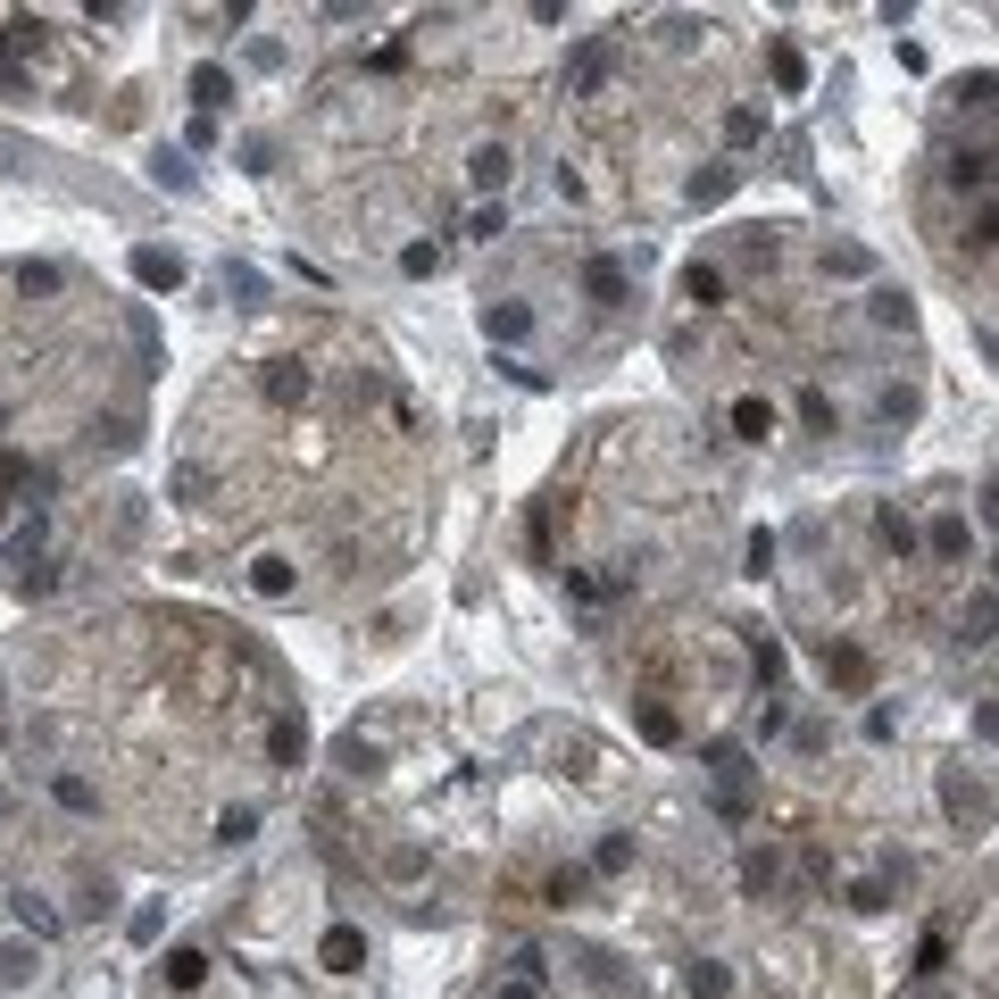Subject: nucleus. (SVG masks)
I'll return each mask as SVG.
<instances>
[{
    "mask_svg": "<svg viewBox=\"0 0 999 999\" xmlns=\"http://www.w3.org/2000/svg\"><path fill=\"white\" fill-rule=\"evenodd\" d=\"M226 93H234L226 67H200V76H192V100H200V109H226Z\"/></svg>",
    "mask_w": 999,
    "mask_h": 999,
    "instance_id": "1",
    "label": "nucleus"
},
{
    "mask_svg": "<svg viewBox=\"0 0 999 999\" xmlns=\"http://www.w3.org/2000/svg\"><path fill=\"white\" fill-rule=\"evenodd\" d=\"M475 184H509V151H500V142L475 151Z\"/></svg>",
    "mask_w": 999,
    "mask_h": 999,
    "instance_id": "2",
    "label": "nucleus"
},
{
    "mask_svg": "<svg viewBox=\"0 0 999 999\" xmlns=\"http://www.w3.org/2000/svg\"><path fill=\"white\" fill-rule=\"evenodd\" d=\"M734 175H741L734 159H717V175H699V184H692V200H725V192H734Z\"/></svg>",
    "mask_w": 999,
    "mask_h": 999,
    "instance_id": "3",
    "label": "nucleus"
},
{
    "mask_svg": "<svg viewBox=\"0 0 999 999\" xmlns=\"http://www.w3.org/2000/svg\"><path fill=\"white\" fill-rule=\"evenodd\" d=\"M133 275H142V283H175V275H184V267H175L167 250H142V259H133Z\"/></svg>",
    "mask_w": 999,
    "mask_h": 999,
    "instance_id": "4",
    "label": "nucleus"
},
{
    "mask_svg": "<svg viewBox=\"0 0 999 999\" xmlns=\"http://www.w3.org/2000/svg\"><path fill=\"white\" fill-rule=\"evenodd\" d=\"M200 966H208L200 949H175V958H167V982H175V991H192V982H200Z\"/></svg>",
    "mask_w": 999,
    "mask_h": 999,
    "instance_id": "5",
    "label": "nucleus"
},
{
    "mask_svg": "<svg viewBox=\"0 0 999 999\" xmlns=\"http://www.w3.org/2000/svg\"><path fill=\"white\" fill-rule=\"evenodd\" d=\"M734 425H741V434H774V409H767V400H741Z\"/></svg>",
    "mask_w": 999,
    "mask_h": 999,
    "instance_id": "6",
    "label": "nucleus"
},
{
    "mask_svg": "<svg viewBox=\"0 0 999 999\" xmlns=\"http://www.w3.org/2000/svg\"><path fill=\"white\" fill-rule=\"evenodd\" d=\"M741 883H750V891H774V849H750V867H741Z\"/></svg>",
    "mask_w": 999,
    "mask_h": 999,
    "instance_id": "7",
    "label": "nucleus"
},
{
    "mask_svg": "<svg viewBox=\"0 0 999 999\" xmlns=\"http://www.w3.org/2000/svg\"><path fill=\"white\" fill-rule=\"evenodd\" d=\"M484 325H491V334H509V341H517V334H525V308H500V301H491V308H484Z\"/></svg>",
    "mask_w": 999,
    "mask_h": 999,
    "instance_id": "8",
    "label": "nucleus"
},
{
    "mask_svg": "<svg viewBox=\"0 0 999 999\" xmlns=\"http://www.w3.org/2000/svg\"><path fill=\"white\" fill-rule=\"evenodd\" d=\"M692 991H699V999H717V991H725V966L699 958V966H692Z\"/></svg>",
    "mask_w": 999,
    "mask_h": 999,
    "instance_id": "9",
    "label": "nucleus"
},
{
    "mask_svg": "<svg viewBox=\"0 0 999 999\" xmlns=\"http://www.w3.org/2000/svg\"><path fill=\"white\" fill-rule=\"evenodd\" d=\"M18 916H25V924H34V933H51V924H58V916H51V908H42V900H34V891H18Z\"/></svg>",
    "mask_w": 999,
    "mask_h": 999,
    "instance_id": "10",
    "label": "nucleus"
}]
</instances>
